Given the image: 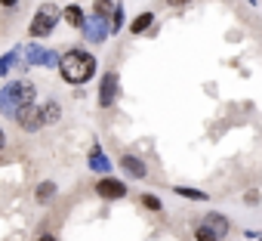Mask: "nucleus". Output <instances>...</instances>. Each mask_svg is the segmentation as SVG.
Returning <instances> with one entry per match:
<instances>
[{"mask_svg": "<svg viewBox=\"0 0 262 241\" xmlns=\"http://www.w3.org/2000/svg\"><path fill=\"white\" fill-rule=\"evenodd\" d=\"M59 74L68 81V84H86L93 74H96V59L83 50H71L62 56L59 62Z\"/></svg>", "mask_w": 262, "mask_h": 241, "instance_id": "1", "label": "nucleus"}, {"mask_svg": "<svg viewBox=\"0 0 262 241\" xmlns=\"http://www.w3.org/2000/svg\"><path fill=\"white\" fill-rule=\"evenodd\" d=\"M34 102V84L31 81H16V84H7L0 90V111L16 117V111L22 105H31Z\"/></svg>", "mask_w": 262, "mask_h": 241, "instance_id": "2", "label": "nucleus"}, {"mask_svg": "<svg viewBox=\"0 0 262 241\" xmlns=\"http://www.w3.org/2000/svg\"><path fill=\"white\" fill-rule=\"evenodd\" d=\"M62 19V10L56 7V4H43V7H37V13H34V19H31V25H28V34L37 41V37H47L53 28H56V22Z\"/></svg>", "mask_w": 262, "mask_h": 241, "instance_id": "3", "label": "nucleus"}, {"mask_svg": "<svg viewBox=\"0 0 262 241\" xmlns=\"http://www.w3.org/2000/svg\"><path fill=\"white\" fill-rule=\"evenodd\" d=\"M16 120H19V127L22 130H28V133H37L47 120H43V108H37L34 102L31 105H22L19 111H16Z\"/></svg>", "mask_w": 262, "mask_h": 241, "instance_id": "4", "label": "nucleus"}, {"mask_svg": "<svg viewBox=\"0 0 262 241\" xmlns=\"http://www.w3.org/2000/svg\"><path fill=\"white\" fill-rule=\"evenodd\" d=\"M108 34H111V31H108V19H105V16L93 13V16L83 22V37H86V41H93V44H105Z\"/></svg>", "mask_w": 262, "mask_h": 241, "instance_id": "5", "label": "nucleus"}, {"mask_svg": "<svg viewBox=\"0 0 262 241\" xmlns=\"http://www.w3.org/2000/svg\"><path fill=\"white\" fill-rule=\"evenodd\" d=\"M96 195H99V198H108V201H111V198H114V201H117V198H126V183H123V179H114V176H102V179L96 183Z\"/></svg>", "mask_w": 262, "mask_h": 241, "instance_id": "6", "label": "nucleus"}, {"mask_svg": "<svg viewBox=\"0 0 262 241\" xmlns=\"http://www.w3.org/2000/svg\"><path fill=\"white\" fill-rule=\"evenodd\" d=\"M114 96H117V74H114V71H108V74L102 77V90H99V105H102V108H108V105L114 102Z\"/></svg>", "mask_w": 262, "mask_h": 241, "instance_id": "7", "label": "nucleus"}, {"mask_svg": "<svg viewBox=\"0 0 262 241\" xmlns=\"http://www.w3.org/2000/svg\"><path fill=\"white\" fill-rule=\"evenodd\" d=\"M120 167H123L129 176H136V179H142V176L148 173L145 161H142V158H136V155H123V158H120Z\"/></svg>", "mask_w": 262, "mask_h": 241, "instance_id": "8", "label": "nucleus"}, {"mask_svg": "<svg viewBox=\"0 0 262 241\" xmlns=\"http://www.w3.org/2000/svg\"><path fill=\"white\" fill-rule=\"evenodd\" d=\"M204 226L213 229L216 238H225V235H228V219H225L222 213H207V216H204Z\"/></svg>", "mask_w": 262, "mask_h": 241, "instance_id": "9", "label": "nucleus"}, {"mask_svg": "<svg viewBox=\"0 0 262 241\" xmlns=\"http://www.w3.org/2000/svg\"><path fill=\"white\" fill-rule=\"evenodd\" d=\"M62 19L71 25V28H83V22H86V16H83V10L77 7V4H68L65 10H62Z\"/></svg>", "mask_w": 262, "mask_h": 241, "instance_id": "10", "label": "nucleus"}, {"mask_svg": "<svg viewBox=\"0 0 262 241\" xmlns=\"http://www.w3.org/2000/svg\"><path fill=\"white\" fill-rule=\"evenodd\" d=\"M90 170H96V173H108V170H111V161L102 155V149H99V146H93V149H90Z\"/></svg>", "mask_w": 262, "mask_h": 241, "instance_id": "11", "label": "nucleus"}, {"mask_svg": "<svg viewBox=\"0 0 262 241\" xmlns=\"http://www.w3.org/2000/svg\"><path fill=\"white\" fill-rule=\"evenodd\" d=\"M151 22H155V13H139L133 22H129V34H136V37L145 34V31L151 28Z\"/></svg>", "mask_w": 262, "mask_h": 241, "instance_id": "12", "label": "nucleus"}, {"mask_svg": "<svg viewBox=\"0 0 262 241\" xmlns=\"http://www.w3.org/2000/svg\"><path fill=\"white\" fill-rule=\"evenodd\" d=\"M56 192H59V186H56L53 179H43V183L37 186V192H34V198H37L40 204H50V201L56 198Z\"/></svg>", "mask_w": 262, "mask_h": 241, "instance_id": "13", "label": "nucleus"}, {"mask_svg": "<svg viewBox=\"0 0 262 241\" xmlns=\"http://www.w3.org/2000/svg\"><path fill=\"white\" fill-rule=\"evenodd\" d=\"M114 10H117L114 0H93V13H99V16H105V19H111Z\"/></svg>", "mask_w": 262, "mask_h": 241, "instance_id": "14", "label": "nucleus"}, {"mask_svg": "<svg viewBox=\"0 0 262 241\" xmlns=\"http://www.w3.org/2000/svg\"><path fill=\"white\" fill-rule=\"evenodd\" d=\"M19 62V50H10L7 56H0V77H4V74H10V68Z\"/></svg>", "mask_w": 262, "mask_h": 241, "instance_id": "15", "label": "nucleus"}, {"mask_svg": "<svg viewBox=\"0 0 262 241\" xmlns=\"http://www.w3.org/2000/svg\"><path fill=\"white\" fill-rule=\"evenodd\" d=\"M173 192L182 195V198H191V201H207V192H198V189H188V186H176Z\"/></svg>", "mask_w": 262, "mask_h": 241, "instance_id": "16", "label": "nucleus"}, {"mask_svg": "<svg viewBox=\"0 0 262 241\" xmlns=\"http://www.w3.org/2000/svg\"><path fill=\"white\" fill-rule=\"evenodd\" d=\"M59 114H62L59 102H47V105H43V120H47V124H56V120H59Z\"/></svg>", "mask_w": 262, "mask_h": 241, "instance_id": "17", "label": "nucleus"}, {"mask_svg": "<svg viewBox=\"0 0 262 241\" xmlns=\"http://www.w3.org/2000/svg\"><path fill=\"white\" fill-rule=\"evenodd\" d=\"M43 59H47V50H40L37 44H31L28 47V65H43Z\"/></svg>", "mask_w": 262, "mask_h": 241, "instance_id": "18", "label": "nucleus"}, {"mask_svg": "<svg viewBox=\"0 0 262 241\" xmlns=\"http://www.w3.org/2000/svg\"><path fill=\"white\" fill-rule=\"evenodd\" d=\"M194 238H198V241H219V238L213 235V229H207L204 223H201V226L194 229Z\"/></svg>", "mask_w": 262, "mask_h": 241, "instance_id": "19", "label": "nucleus"}, {"mask_svg": "<svg viewBox=\"0 0 262 241\" xmlns=\"http://www.w3.org/2000/svg\"><path fill=\"white\" fill-rule=\"evenodd\" d=\"M142 207H148V210H164L161 198H155V195H142Z\"/></svg>", "mask_w": 262, "mask_h": 241, "instance_id": "20", "label": "nucleus"}, {"mask_svg": "<svg viewBox=\"0 0 262 241\" xmlns=\"http://www.w3.org/2000/svg\"><path fill=\"white\" fill-rule=\"evenodd\" d=\"M62 59H59V53H47V59H43V68H56Z\"/></svg>", "mask_w": 262, "mask_h": 241, "instance_id": "21", "label": "nucleus"}, {"mask_svg": "<svg viewBox=\"0 0 262 241\" xmlns=\"http://www.w3.org/2000/svg\"><path fill=\"white\" fill-rule=\"evenodd\" d=\"M19 0H0V10H16Z\"/></svg>", "mask_w": 262, "mask_h": 241, "instance_id": "22", "label": "nucleus"}, {"mask_svg": "<svg viewBox=\"0 0 262 241\" xmlns=\"http://www.w3.org/2000/svg\"><path fill=\"white\" fill-rule=\"evenodd\" d=\"M167 7H185V4H191V0H164Z\"/></svg>", "mask_w": 262, "mask_h": 241, "instance_id": "23", "label": "nucleus"}, {"mask_svg": "<svg viewBox=\"0 0 262 241\" xmlns=\"http://www.w3.org/2000/svg\"><path fill=\"white\" fill-rule=\"evenodd\" d=\"M7 149V133H4V127H0V152Z\"/></svg>", "mask_w": 262, "mask_h": 241, "instance_id": "24", "label": "nucleus"}, {"mask_svg": "<svg viewBox=\"0 0 262 241\" xmlns=\"http://www.w3.org/2000/svg\"><path fill=\"white\" fill-rule=\"evenodd\" d=\"M37 241H59V238H56V235H40Z\"/></svg>", "mask_w": 262, "mask_h": 241, "instance_id": "25", "label": "nucleus"}]
</instances>
